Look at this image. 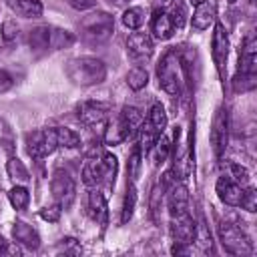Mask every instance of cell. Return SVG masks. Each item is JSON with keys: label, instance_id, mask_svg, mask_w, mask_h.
Wrapping results in <instances>:
<instances>
[{"label": "cell", "instance_id": "obj_26", "mask_svg": "<svg viewBox=\"0 0 257 257\" xmlns=\"http://www.w3.org/2000/svg\"><path fill=\"white\" fill-rule=\"evenodd\" d=\"M167 122H169V118H167L165 106L161 102H155L151 108V114H149V124L153 126V131L157 135H163V131L167 128Z\"/></svg>", "mask_w": 257, "mask_h": 257}, {"label": "cell", "instance_id": "obj_6", "mask_svg": "<svg viewBox=\"0 0 257 257\" xmlns=\"http://www.w3.org/2000/svg\"><path fill=\"white\" fill-rule=\"evenodd\" d=\"M50 191H52L54 201H56L62 209H70V207H72L74 197H76V185H74V179H72L66 171L56 169V171L52 173Z\"/></svg>", "mask_w": 257, "mask_h": 257}, {"label": "cell", "instance_id": "obj_11", "mask_svg": "<svg viewBox=\"0 0 257 257\" xmlns=\"http://www.w3.org/2000/svg\"><path fill=\"white\" fill-rule=\"evenodd\" d=\"M153 40L149 34L145 32H133L126 38V52L135 58V60H147L153 54Z\"/></svg>", "mask_w": 257, "mask_h": 257}, {"label": "cell", "instance_id": "obj_19", "mask_svg": "<svg viewBox=\"0 0 257 257\" xmlns=\"http://www.w3.org/2000/svg\"><path fill=\"white\" fill-rule=\"evenodd\" d=\"M8 6L24 18H38L42 14V2L40 0H6Z\"/></svg>", "mask_w": 257, "mask_h": 257}, {"label": "cell", "instance_id": "obj_12", "mask_svg": "<svg viewBox=\"0 0 257 257\" xmlns=\"http://www.w3.org/2000/svg\"><path fill=\"white\" fill-rule=\"evenodd\" d=\"M215 191L219 195V199L229 205V207H239L241 203V195H243V187L237 185L233 179L229 177H219L217 179V185H215Z\"/></svg>", "mask_w": 257, "mask_h": 257}, {"label": "cell", "instance_id": "obj_44", "mask_svg": "<svg viewBox=\"0 0 257 257\" xmlns=\"http://www.w3.org/2000/svg\"><path fill=\"white\" fill-rule=\"evenodd\" d=\"M68 4L76 10H86V8H92L96 4V0H68Z\"/></svg>", "mask_w": 257, "mask_h": 257}, {"label": "cell", "instance_id": "obj_7", "mask_svg": "<svg viewBox=\"0 0 257 257\" xmlns=\"http://www.w3.org/2000/svg\"><path fill=\"white\" fill-rule=\"evenodd\" d=\"M108 110H110V104L106 102H98V100H84L76 106V114H78V120L86 126H96V124H102L108 116Z\"/></svg>", "mask_w": 257, "mask_h": 257}, {"label": "cell", "instance_id": "obj_9", "mask_svg": "<svg viewBox=\"0 0 257 257\" xmlns=\"http://www.w3.org/2000/svg\"><path fill=\"white\" fill-rule=\"evenodd\" d=\"M227 56H229V36H227L225 26L221 22H217L215 30H213V60L221 74H223V66L227 62Z\"/></svg>", "mask_w": 257, "mask_h": 257}, {"label": "cell", "instance_id": "obj_10", "mask_svg": "<svg viewBox=\"0 0 257 257\" xmlns=\"http://www.w3.org/2000/svg\"><path fill=\"white\" fill-rule=\"evenodd\" d=\"M227 110L219 108L215 118H213V126H211V145L217 157L223 155L225 147H227Z\"/></svg>", "mask_w": 257, "mask_h": 257}, {"label": "cell", "instance_id": "obj_20", "mask_svg": "<svg viewBox=\"0 0 257 257\" xmlns=\"http://www.w3.org/2000/svg\"><path fill=\"white\" fill-rule=\"evenodd\" d=\"M88 213L98 223H104V219H106V199H104V193L96 191L94 187H92V191L88 195Z\"/></svg>", "mask_w": 257, "mask_h": 257}, {"label": "cell", "instance_id": "obj_30", "mask_svg": "<svg viewBox=\"0 0 257 257\" xmlns=\"http://www.w3.org/2000/svg\"><path fill=\"white\" fill-rule=\"evenodd\" d=\"M8 199H10L12 207L20 211V209H26V205H28V201H30V193H28L26 187L14 185V187L10 189V193H8Z\"/></svg>", "mask_w": 257, "mask_h": 257}, {"label": "cell", "instance_id": "obj_39", "mask_svg": "<svg viewBox=\"0 0 257 257\" xmlns=\"http://www.w3.org/2000/svg\"><path fill=\"white\" fill-rule=\"evenodd\" d=\"M231 175H233V181L237 185H241V187L249 185V171L243 165H231Z\"/></svg>", "mask_w": 257, "mask_h": 257}, {"label": "cell", "instance_id": "obj_14", "mask_svg": "<svg viewBox=\"0 0 257 257\" xmlns=\"http://www.w3.org/2000/svg\"><path fill=\"white\" fill-rule=\"evenodd\" d=\"M189 211V191L183 183H175L169 189V213L181 215Z\"/></svg>", "mask_w": 257, "mask_h": 257}, {"label": "cell", "instance_id": "obj_41", "mask_svg": "<svg viewBox=\"0 0 257 257\" xmlns=\"http://www.w3.org/2000/svg\"><path fill=\"white\" fill-rule=\"evenodd\" d=\"M60 211H62V207L56 203V205H52V207H44L42 211H40V217L44 219V221H50V223H56L58 219H60Z\"/></svg>", "mask_w": 257, "mask_h": 257}, {"label": "cell", "instance_id": "obj_34", "mask_svg": "<svg viewBox=\"0 0 257 257\" xmlns=\"http://www.w3.org/2000/svg\"><path fill=\"white\" fill-rule=\"evenodd\" d=\"M169 16H171L175 28H183L185 22H187V6H185V2L183 0H173V6L169 10Z\"/></svg>", "mask_w": 257, "mask_h": 257}, {"label": "cell", "instance_id": "obj_4", "mask_svg": "<svg viewBox=\"0 0 257 257\" xmlns=\"http://www.w3.org/2000/svg\"><path fill=\"white\" fill-rule=\"evenodd\" d=\"M56 147H58L56 128H42V131H32L26 135V151L32 159H44L52 155Z\"/></svg>", "mask_w": 257, "mask_h": 257}, {"label": "cell", "instance_id": "obj_43", "mask_svg": "<svg viewBox=\"0 0 257 257\" xmlns=\"http://www.w3.org/2000/svg\"><path fill=\"white\" fill-rule=\"evenodd\" d=\"M8 88H12V76L0 68V92H6Z\"/></svg>", "mask_w": 257, "mask_h": 257}, {"label": "cell", "instance_id": "obj_13", "mask_svg": "<svg viewBox=\"0 0 257 257\" xmlns=\"http://www.w3.org/2000/svg\"><path fill=\"white\" fill-rule=\"evenodd\" d=\"M257 72V42L253 36H249L243 44L241 56H239V74L253 76Z\"/></svg>", "mask_w": 257, "mask_h": 257}, {"label": "cell", "instance_id": "obj_38", "mask_svg": "<svg viewBox=\"0 0 257 257\" xmlns=\"http://www.w3.org/2000/svg\"><path fill=\"white\" fill-rule=\"evenodd\" d=\"M141 155H143V151L139 147H135L133 153H131V157H128V177H131V181H135L139 177V171H141Z\"/></svg>", "mask_w": 257, "mask_h": 257}, {"label": "cell", "instance_id": "obj_23", "mask_svg": "<svg viewBox=\"0 0 257 257\" xmlns=\"http://www.w3.org/2000/svg\"><path fill=\"white\" fill-rule=\"evenodd\" d=\"M6 173H8V177H10L16 185H24V183H28V179H30L28 169H26L24 163H22L20 159H16V157L8 159V163H6Z\"/></svg>", "mask_w": 257, "mask_h": 257}, {"label": "cell", "instance_id": "obj_29", "mask_svg": "<svg viewBox=\"0 0 257 257\" xmlns=\"http://www.w3.org/2000/svg\"><path fill=\"white\" fill-rule=\"evenodd\" d=\"M147 82H149V72H147L143 66H135V68L128 70V74H126V84H128L133 90L145 88Z\"/></svg>", "mask_w": 257, "mask_h": 257}, {"label": "cell", "instance_id": "obj_18", "mask_svg": "<svg viewBox=\"0 0 257 257\" xmlns=\"http://www.w3.org/2000/svg\"><path fill=\"white\" fill-rule=\"evenodd\" d=\"M100 169H102V177H100V183L104 185L106 191H110L114 187V181H116V173H118V161L114 155H102L100 159Z\"/></svg>", "mask_w": 257, "mask_h": 257}, {"label": "cell", "instance_id": "obj_22", "mask_svg": "<svg viewBox=\"0 0 257 257\" xmlns=\"http://www.w3.org/2000/svg\"><path fill=\"white\" fill-rule=\"evenodd\" d=\"M100 177H102V169H100V159H94V157H90L86 163H84V167H82V183L86 185V187H96V185H100Z\"/></svg>", "mask_w": 257, "mask_h": 257}, {"label": "cell", "instance_id": "obj_40", "mask_svg": "<svg viewBox=\"0 0 257 257\" xmlns=\"http://www.w3.org/2000/svg\"><path fill=\"white\" fill-rule=\"evenodd\" d=\"M16 34H18V24H16V20H14V18L4 20V22H2V38H4V40H14Z\"/></svg>", "mask_w": 257, "mask_h": 257}, {"label": "cell", "instance_id": "obj_2", "mask_svg": "<svg viewBox=\"0 0 257 257\" xmlns=\"http://www.w3.org/2000/svg\"><path fill=\"white\" fill-rule=\"evenodd\" d=\"M112 28H114V22L108 12H90L80 20L82 38L92 44H100L108 40L112 34Z\"/></svg>", "mask_w": 257, "mask_h": 257}, {"label": "cell", "instance_id": "obj_24", "mask_svg": "<svg viewBox=\"0 0 257 257\" xmlns=\"http://www.w3.org/2000/svg\"><path fill=\"white\" fill-rule=\"evenodd\" d=\"M74 42V34L68 32V30H62V28H50V34H48V48L52 50H58V48H66Z\"/></svg>", "mask_w": 257, "mask_h": 257}, {"label": "cell", "instance_id": "obj_3", "mask_svg": "<svg viewBox=\"0 0 257 257\" xmlns=\"http://www.w3.org/2000/svg\"><path fill=\"white\" fill-rule=\"evenodd\" d=\"M157 78H159V86L169 92V94H177L181 90V58L177 54V50H169L165 52V56L161 58L159 66H157Z\"/></svg>", "mask_w": 257, "mask_h": 257}, {"label": "cell", "instance_id": "obj_17", "mask_svg": "<svg viewBox=\"0 0 257 257\" xmlns=\"http://www.w3.org/2000/svg\"><path fill=\"white\" fill-rule=\"evenodd\" d=\"M215 22V8L209 4V2H197V8L193 12V18H191V24L197 32H203L207 30L211 24Z\"/></svg>", "mask_w": 257, "mask_h": 257}, {"label": "cell", "instance_id": "obj_37", "mask_svg": "<svg viewBox=\"0 0 257 257\" xmlns=\"http://www.w3.org/2000/svg\"><path fill=\"white\" fill-rule=\"evenodd\" d=\"M239 207H243V209L249 211V213H255V211H257V191H255L253 187H247V189L243 191Z\"/></svg>", "mask_w": 257, "mask_h": 257}, {"label": "cell", "instance_id": "obj_28", "mask_svg": "<svg viewBox=\"0 0 257 257\" xmlns=\"http://www.w3.org/2000/svg\"><path fill=\"white\" fill-rule=\"evenodd\" d=\"M135 205H137V189L135 185L131 183L126 187V195H124V201H122V213H120V223H128L133 213H135Z\"/></svg>", "mask_w": 257, "mask_h": 257}, {"label": "cell", "instance_id": "obj_32", "mask_svg": "<svg viewBox=\"0 0 257 257\" xmlns=\"http://www.w3.org/2000/svg\"><path fill=\"white\" fill-rule=\"evenodd\" d=\"M165 189H167V183L161 181V183H157V185L153 187V191H151V203H149V207H151V217H153V221H159V211H161V201H163Z\"/></svg>", "mask_w": 257, "mask_h": 257}, {"label": "cell", "instance_id": "obj_31", "mask_svg": "<svg viewBox=\"0 0 257 257\" xmlns=\"http://www.w3.org/2000/svg\"><path fill=\"white\" fill-rule=\"evenodd\" d=\"M56 139H58V147H64V149H76L80 145V137L66 126L56 128Z\"/></svg>", "mask_w": 257, "mask_h": 257}, {"label": "cell", "instance_id": "obj_25", "mask_svg": "<svg viewBox=\"0 0 257 257\" xmlns=\"http://www.w3.org/2000/svg\"><path fill=\"white\" fill-rule=\"evenodd\" d=\"M122 141H126L124 128H122L120 120L114 118V120H110V122L106 124V128H104V145L114 147V145H120Z\"/></svg>", "mask_w": 257, "mask_h": 257}, {"label": "cell", "instance_id": "obj_45", "mask_svg": "<svg viewBox=\"0 0 257 257\" xmlns=\"http://www.w3.org/2000/svg\"><path fill=\"white\" fill-rule=\"evenodd\" d=\"M227 2H229V4H235V2H237V0H227Z\"/></svg>", "mask_w": 257, "mask_h": 257}, {"label": "cell", "instance_id": "obj_27", "mask_svg": "<svg viewBox=\"0 0 257 257\" xmlns=\"http://www.w3.org/2000/svg\"><path fill=\"white\" fill-rule=\"evenodd\" d=\"M145 16H147L145 8L133 6V8L124 10V14H122V24H124L126 28H131V30H139V28L145 24Z\"/></svg>", "mask_w": 257, "mask_h": 257}, {"label": "cell", "instance_id": "obj_16", "mask_svg": "<svg viewBox=\"0 0 257 257\" xmlns=\"http://www.w3.org/2000/svg\"><path fill=\"white\" fill-rule=\"evenodd\" d=\"M118 120H120V124H122V128H124L126 139H131V137H135V135L141 131V126H143V112H141L139 108H135V106H124L122 112H120V116H118Z\"/></svg>", "mask_w": 257, "mask_h": 257}, {"label": "cell", "instance_id": "obj_8", "mask_svg": "<svg viewBox=\"0 0 257 257\" xmlns=\"http://www.w3.org/2000/svg\"><path fill=\"white\" fill-rule=\"evenodd\" d=\"M171 235L175 239V245H189L191 241H195L197 225L191 219L189 211L181 215H171Z\"/></svg>", "mask_w": 257, "mask_h": 257}, {"label": "cell", "instance_id": "obj_35", "mask_svg": "<svg viewBox=\"0 0 257 257\" xmlns=\"http://www.w3.org/2000/svg\"><path fill=\"white\" fill-rule=\"evenodd\" d=\"M141 145H139V149L143 151V153H151V149H153V145L157 143V139H159V135L153 131V126L149 124V126H141Z\"/></svg>", "mask_w": 257, "mask_h": 257}, {"label": "cell", "instance_id": "obj_1", "mask_svg": "<svg viewBox=\"0 0 257 257\" xmlns=\"http://www.w3.org/2000/svg\"><path fill=\"white\" fill-rule=\"evenodd\" d=\"M66 76L78 86H92L106 78V66L94 56H76L66 64Z\"/></svg>", "mask_w": 257, "mask_h": 257}, {"label": "cell", "instance_id": "obj_21", "mask_svg": "<svg viewBox=\"0 0 257 257\" xmlns=\"http://www.w3.org/2000/svg\"><path fill=\"white\" fill-rule=\"evenodd\" d=\"M153 32L159 40H169L175 32V26H173V20L169 16V12H157L155 18H153Z\"/></svg>", "mask_w": 257, "mask_h": 257}, {"label": "cell", "instance_id": "obj_33", "mask_svg": "<svg viewBox=\"0 0 257 257\" xmlns=\"http://www.w3.org/2000/svg\"><path fill=\"white\" fill-rule=\"evenodd\" d=\"M48 34H50V26H38L34 30H30L28 34V42L32 48H48Z\"/></svg>", "mask_w": 257, "mask_h": 257}, {"label": "cell", "instance_id": "obj_5", "mask_svg": "<svg viewBox=\"0 0 257 257\" xmlns=\"http://www.w3.org/2000/svg\"><path fill=\"white\" fill-rule=\"evenodd\" d=\"M219 237H221V243H223L225 251L231 253V255H249V253H253V245H251L249 237L237 225L221 223L219 225Z\"/></svg>", "mask_w": 257, "mask_h": 257}, {"label": "cell", "instance_id": "obj_15", "mask_svg": "<svg viewBox=\"0 0 257 257\" xmlns=\"http://www.w3.org/2000/svg\"><path fill=\"white\" fill-rule=\"evenodd\" d=\"M12 237L16 243L28 247V249H38L40 247V237L36 233V229H32L28 223L24 221H16L12 227Z\"/></svg>", "mask_w": 257, "mask_h": 257}, {"label": "cell", "instance_id": "obj_36", "mask_svg": "<svg viewBox=\"0 0 257 257\" xmlns=\"http://www.w3.org/2000/svg\"><path fill=\"white\" fill-rule=\"evenodd\" d=\"M151 151H155V163H165L169 159V153H171L169 139L163 137V135H159V139H157V143L153 145Z\"/></svg>", "mask_w": 257, "mask_h": 257}, {"label": "cell", "instance_id": "obj_42", "mask_svg": "<svg viewBox=\"0 0 257 257\" xmlns=\"http://www.w3.org/2000/svg\"><path fill=\"white\" fill-rule=\"evenodd\" d=\"M18 253H20L18 247L10 245V243L0 235V255H18Z\"/></svg>", "mask_w": 257, "mask_h": 257}]
</instances>
